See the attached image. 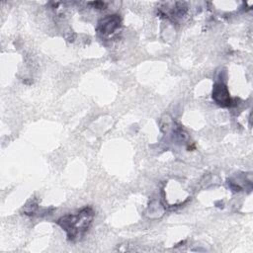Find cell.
<instances>
[{"label":"cell","instance_id":"cell-1","mask_svg":"<svg viewBox=\"0 0 253 253\" xmlns=\"http://www.w3.org/2000/svg\"><path fill=\"white\" fill-rule=\"evenodd\" d=\"M93 219V211L84 208L74 214H67L58 219L57 223L66 231L69 239L80 238L89 228Z\"/></svg>","mask_w":253,"mask_h":253},{"label":"cell","instance_id":"cell-2","mask_svg":"<svg viewBox=\"0 0 253 253\" xmlns=\"http://www.w3.org/2000/svg\"><path fill=\"white\" fill-rule=\"evenodd\" d=\"M212 99L220 106L226 107L230 105V96L226 86L222 83H216L212 90Z\"/></svg>","mask_w":253,"mask_h":253},{"label":"cell","instance_id":"cell-3","mask_svg":"<svg viewBox=\"0 0 253 253\" xmlns=\"http://www.w3.org/2000/svg\"><path fill=\"white\" fill-rule=\"evenodd\" d=\"M120 26V19L117 16H109L103 19L100 23V33L103 35H110L115 33V31Z\"/></svg>","mask_w":253,"mask_h":253}]
</instances>
